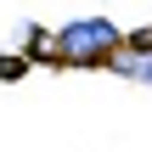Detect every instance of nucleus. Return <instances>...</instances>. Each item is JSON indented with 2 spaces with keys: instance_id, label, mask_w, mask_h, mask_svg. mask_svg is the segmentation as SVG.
Returning <instances> with one entry per match:
<instances>
[{
  "instance_id": "f257e3e1",
  "label": "nucleus",
  "mask_w": 152,
  "mask_h": 152,
  "mask_svg": "<svg viewBox=\"0 0 152 152\" xmlns=\"http://www.w3.org/2000/svg\"><path fill=\"white\" fill-rule=\"evenodd\" d=\"M113 23H102V17H85V23H68L62 34H56V51L62 56H73V62H96V56H107L113 51Z\"/></svg>"
}]
</instances>
